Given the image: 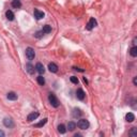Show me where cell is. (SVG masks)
<instances>
[{"instance_id":"obj_6","label":"cell","mask_w":137,"mask_h":137,"mask_svg":"<svg viewBox=\"0 0 137 137\" xmlns=\"http://www.w3.org/2000/svg\"><path fill=\"white\" fill-rule=\"evenodd\" d=\"M85 96H86V94H85V92L83 89H77L76 91V98L78 100H80V101H83L85 99Z\"/></svg>"},{"instance_id":"obj_14","label":"cell","mask_w":137,"mask_h":137,"mask_svg":"<svg viewBox=\"0 0 137 137\" xmlns=\"http://www.w3.org/2000/svg\"><path fill=\"white\" fill-rule=\"evenodd\" d=\"M7 98H8L9 100H11V101H15V100H17V94L15 93V92H9L8 95H7Z\"/></svg>"},{"instance_id":"obj_17","label":"cell","mask_w":137,"mask_h":137,"mask_svg":"<svg viewBox=\"0 0 137 137\" xmlns=\"http://www.w3.org/2000/svg\"><path fill=\"white\" fill-rule=\"evenodd\" d=\"M58 132L60 134H64L66 132V129H65V125L64 124H59L58 125Z\"/></svg>"},{"instance_id":"obj_8","label":"cell","mask_w":137,"mask_h":137,"mask_svg":"<svg viewBox=\"0 0 137 137\" xmlns=\"http://www.w3.org/2000/svg\"><path fill=\"white\" fill-rule=\"evenodd\" d=\"M33 14H34V17H36V19H41V18H43L44 17V12L40 11V10H38V9L34 10Z\"/></svg>"},{"instance_id":"obj_9","label":"cell","mask_w":137,"mask_h":137,"mask_svg":"<svg viewBox=\"0 0 137 137\" xmlns=\"http://www.w3.org/2000/svg\"><path fill=\"white\" fill-rule=\"evenodd\" d=\"M26 71L28 72L30 75H32V74H34V72H36V68H34L31 63H28V64H26Z\"/></svg>"},{"instance_id":"obj_23","label":"cell","mask_w":137,"mask_h":137,"mask_svg":"<svg viewBox=\"0 0 137 137\" xmlns=\"http://www.w3.org/2000/svg\"><path fill=\"white\" fill-rule=\"evenodd\" d=\"M46 122H47V119H43V120H42L41 122H39L38 124H36V128H41V126L45 125Z\"/></svg>"},{"instance_id":"obj_5","label":"cell","mask_w":137,"mask_h":137,"mask_svg":"<svg viewBox=\"0 0 137 137\" xmlns=\"http://www.w3.org/2000/svg\"><path fill=\"white\" fill-rule=\"evenodd\" d=\"M96 21L94 18H90V21H89V23L87 24V29H88V30H92V29L94 28V27L96 26Z\"/></svg>"},{"instance_id":"obj_12","label":"cell","mask_w":137,"mask_h":137,"mask_svg":"<svg viewBox=\"0 0 137 137\" xmlns=\"http://www.w3.org/2000/svg\"><path fill=\"white\" fill-rule=\"evenodd\" d=\"M125 120L128 121V122H133L134 120H135V116H134V114H132V113L126 114V116H125Z\"/></svg>"},{"instance_id":"obj_11","label":"cell","mask_w":137,"mask_h":137,"mask_svg":"<svg viewBox=\"0 0 137 137\" xmlns=\"http://www.w3.org/2000/svg\"><path fill=\"white\" fill-rule=\"evenodd\" d=\"M39 116H40V115H39V113H36H36H31V114L28 115L27 120H28V121H33V120H36Z\"/></svg>"},{"instance_id":"obj_13","label":"cell","mask_w":137,"mask_h":137,"mask_svg":"<svg viewBox=\"0 0 137 137\" xmlns=\"http://www.w3.org/2000/svg\"><path fill=\"white\" fill-rule=\"evenodd\" d=\"M12 7H13L14 9H19L22 7L21 0H13V1H12Z\"/></svg>"},{"instance_id":"obj_27","label":"cell","mask_w":137,"mask_h":137,"mask_svg":"<svg viewBox=\"0 0 137 137\" xmlns=\"http://www.w3.org/2000/svg\"><path fill=\"white\" fill-rule=\"evenodd\" d=\"M136 42H137V39H136V38H134V39H133V44H134V46H136V44H137Z\"/></svg>"},{"instance_id":"obj_20","label":"cell","mask_w":137,"mask_h":137,"mask_svg":"<svg viewBox=\"0 0 137 137\" xmlns=\"http://www.w3.org/2000/svg\"><path fill=\"white\" fill-rule=\"evenodd\" d=\"M130 54H131L132 57H136L137 56V47L133 46L131 49H130Z\"/></svg>"},{"instance_id":"obj_22","label":"cell","mask_w":137,"mask_h":137,"mask_svg":"<svg viewBox=\"0 0 137 137\" xmlns=\"http://www.w3.org/2000/svg\"><path fill=\"white\" fill-rule=\"evenodd\" d=\"M130 135L132 137H137V129L136 128H132V130L130 131Z\"/></svg>"},{"instance_id":"obj_7","label":"cell","mask_w":137,"mask_h":137,"mask_svg":"<svg viewBox=\"0 0 137 137\" xmlns=\"http://www.w3.org/2000/svg\"><path fill=\"white\" fill-rule=\"evenodd\" d=\"M36 71L40 74H44V72H45V68H44L43 64L39 62V63H36Z\"/></svg>"},{"instance_id":"obj_19","label":"cell","mask_w":137,"mask_h":137,"mask_svg":"<svg viewBox=\"0 0 137 137\" xmlns=\"http://www.w3.org/2000/svg\"><path fill=\"white\" fill-rule=\"evenodd\" d=\"M68 129H69V131H74V130L76 129V123H75V122H73V121L69 122Z\"/></svg>"},{"instance_id":"obj_16","label":"cell","mask_w":137,"mask_h":137,"mask_svg":"<svg viewBox=\"0 0 137 137\" xmlns=\"http://www.w3.org/2000/svg\"><path fill=\"white\" fill-rule=\"evenodd\" d=\"M6 16H7V18L9 19V21H13L14 19V13L12 11H7V13H6Z\"/></svg>"},{"instance_id":"obj_4","label":"cell","mask_w":137,"mask_h":137,"mask_svg":"<svg viewBox=\"0 0 137 137\" xmlns=\"http://www.w3.org/2000/svg\"><path fill=\"white\" fill-rule=\"evenodd\" d=\"M3 124H4V126H6V128H9V129L14 128V121L12 120L11 118H4Z\"/></svg>"},{"instance_id":"obj_21","label":"cell","mask_w":137,"mask_h":137,"mask_svg":"<svg viewBox=\"0 0 137 137\" xmlns=\"http://www.w3.org/2000/svg\"><path fill=\"white\" fill-rule=\"evenodd\" d=\"M36 80H38V84L39 85H41V86H44L45 85V79H44V77L43 76H38V78H36Z\"/></svg>"},{"instance_id":"obj_24","label":"cell","mask_w":137,"mask_h":137,"mask_svg":"<svg viewBox=\"0 0 137 137\" xmlns=\"http://www.w3.org/2000/svg\"><path fill=\"white\" fill-rule=\"evenodd\" d=\"M43 34H44V32L41 30V31H38V32H36V33L34 34V36H36V38H38V39H41L42 36H43Z\"/></svg>"},{"instance_id":"obj_3","label":"cell","mask_w":137,"mask_h":137,"mask_svg":"<svg viewBox=\"0 0 137 137\" xmlns=\"http://www.w3.org/2000/svg\"><path fill=\"white\" fill-rule=\"evenodd\" d=\"M26 57L29 59V60H33L34 57H36V53H34V49L31 48V47H28L26 49Z\"/></svg>"},{"instance_id":"obj_29","label":"cell","mask_w":137,"mask_h":137,"mask_svg":"<svg viewBox=\"0 0 137 137\" xmlns=\"http://www.w3.org/2000/svg\"><path fill=\"white\" fill-rule=\"evenodd\" d=\"M84 83H86V84H88V80L86 79V77H84Z\"/></svg>"},{"instance_id":"obj_15","label":"cell","mask_w":137,"mask_h":137,"mask_svg":"<svg viewBox=\"0 0 137 137\" xmlns=\"http://www.w3.org/2000/svg\"><path fill=\"white\" fill-rule=\"evenodd\" d=\"M83 115V113H81V110L80 109H77V108H75L73 110V117L74 118H79V117Z\"/></svg>"},{"instance_id":"obj_2","label":"cell","mask_w":137,"mask_h":137,"mask_svg":"<svg viewBox=\"0 0 137 137\" xmlns=\"http://www.w3.org/2000/svg\"><path fill=\"white\" fill-rule=\"evenodd\" d=\"M77 125L81 130H87L89 128V125H90V123H89V121L86 120V119H80V120L78 121V123H77Z\"/></svg>"},{"instance_id":"obj_18","label":"cell","mask_w":137,"mask_h":137,"mask_svg":"<svg viewBox=\"0 0 137 137\" xmlns=\"http://www.w3.org/2000/svg\"><path fill=\"white\" fill-rule=\"evenodd\" d=\"M42 31H43L44 33H50L51 32V27L49 26V25H45V26H43Z\"/></svg>"},{"instance_id":"obj_25","label":"cell","mask_w":137,"mask_h":137,"mask_svg":"<svg viewBox=\"0 0 137 137\" xmlns=\"http://www.w3.org/2000/svg\"><path fill=\"white\" fill-rule=\"evenodd\" d=\"M70 79H71V81H72V83H73V84H76V85L78 84V78H77L76 76H72Z\"/></svg>"},{"instance_id":"obj_26","label":"cell","mask_w":137,"mask_h":137,"mask_svg":"<svg viewBox=\"0 0 137 137\" xmlns=\"http://www.w3.org/2000/svg\"><path fill=\"white\" fill-rule=\"evenodd\" d=\"M133 84H134V86H137V77H134V79H133Z\"/></svg>"},{"instance_id":"obj_1","label":"cell","mask_w":137,"mask_h":137,"mask_svg":"<svg viewBox=\"0 0 137 137\" xmlns=\"http://www.w3.org/2000/svg\"><path fill=\"white\" fill-rule=\"evenodd\" d=\"M48 101H49V103L51 104V106L53 107H59V105H60V103H59V101H58V99H57V96L55 95L54 93H49V95H48Z\"/></svg>"},{"instance_id":"obj_28","label":"cell","mask_w":137,"mask_h":137,"mask_svg":"<svg viewBox=\"0 0 137 137\" xmlns=\"http://www.w3.org/2000/svg\"><path fill=\"white\" fill-rule=\"evenodd\" d=\"M6 134H4V132L3 131H0V137H3Z\"/></svg>"},{"instance_id":"obj_10","label":"cell","mask_w":137,"mask_h":137,"mask_svg":"<svg viewBox=\"0 0 137 137\" xmlns=\"http://www.w3.org/2000/svg\"><path fill=\"white\" fill-rule=\"evenodd\" d=\"M48 70L51 73H57V72H58V65H57L56 63H53V62H51V63L48 64Z\"/></svg>"}]
</instances>
